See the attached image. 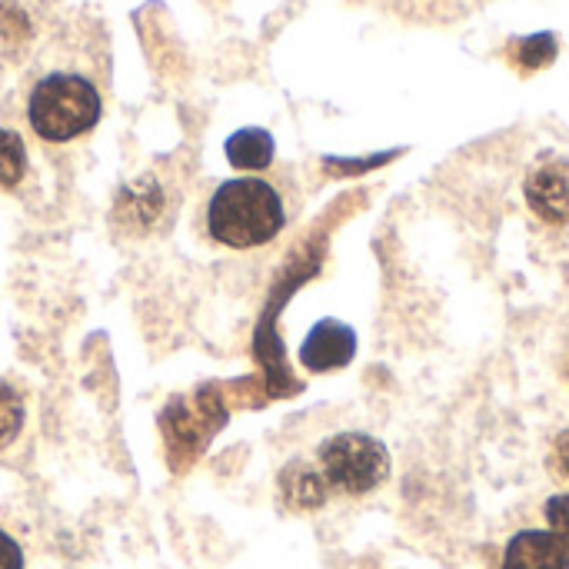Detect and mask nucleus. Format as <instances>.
I'll list each match as a JSON object with an SVG mask.
<instances>
[{
  "label": "nucleus",
  "mask_w": 569,
  "mask_h": 569,
  "mask_svg": "<svg viewBox=\"0 0 569 569\" xmlns=\"http://www.w3.org/2000/svg\"><path fill=\"white\" fill-rule=\"evenodd\" d=\"M100 83L77 67H50L27 90V123L47 143H70L100 123Z\"/></svg>",
  "instance_id": "obj_1"
},
{
  "label": "nucleus",
  "mask_w": 569,
  "mask_h": 569,
  "mask_svg": "<svg viewBox=\"0 0 569 569\" xmlns=\"http://www.w3.org/2000/svg\"><path fill=\"white\" fill-rule=\"evenodd\" d=\"M207 233L210 240L233 247V250H253L270 243L283 223L287 207L280 190L270 180L260 177H237L223 180L213 197L207 200Z\"/></svg>",
  "instance_id": "obj_2"
},
{
  "label": "nucleus",
  "mask_w": 569,
  "mask_h": 569,
  "mask_svg": "<svg viewBox=\"0 0 569 569\" xmlns=\"http://www.w3.org/2000/svg\"><path fill=\"white\" fill-rule=\"evenodd\" d=\"M327 497H367L390 477V453L370 433H337L320 443L313 463Z\"/></svg>",
  "instance_id": "obj_3"
},
{
  "label": "nucleus",
  "mask_w": 569,
  "mask_h": 569,
  "mask_svg": "<svg viewBox=\"0 0 569 569\" xmlns=\"http://www.w3.org/2000/svg\"><path fill=\"white\" fill-rule=\"evenodd\" d=\"M523 197L533 210V217L547 227H567L569 223V163L567 160H547L530 170L523 183Z\"/></svg>",
  "instance_id": "obj_4"
},
{
  "label": "nucleus",
  "mask_w": 569,
  "mask_h": 569,
  "mask_svg": "<svg viewBox=\"0 0 569 569\" xmlns=\"http://www.w3.org/2000/svg\"><path fill=\"white\" fill-rule=\"evenodd\" d=\"M353 353H357V333L340 320H320L300 347V363L310 373H327L347 367Z\"/></svg>",
  "instance_id": "obj_5"
},
{
  "label": "nucleus",
  "mask_w": 569,
  "mask_h": 569,
  "mask_svg": "<svg viewBox=\"0 0 569 569\" xmlns=\"http://www.w3.org/2000/svg\"><path fill=\"white\" fill-rule=\"evenodd\" d=\"M370 3L413 27H450L473 17L493 0H370Z\"/></svg>",
  "instance_id": "obj_6"
},
{
  "label": "nucleus",
  "mask_w": 569,
  "mask_h": 569,
  "mask_svg": "<svg viewBox=\"0 0 569 569\" xmlns=\"http://www.w3.org/2000/svg\"><path fill=\"white\" fill-rule=\"evenodd\" d=\"M500 569H569V553L550 530H520L507 543Z\"/></svg>",
  "instance_id": "obj_7"
},
{
  "label": "nucleus",
  "mask_w": 569,
  "mask_h": 569,
  "mask_svg": "<svg viewBox=\"0 0 569 569\" xmlns=\"http://www.w3.org/2000/svg\"><path fill=\"white\" fill-rule=\"evenodd\" d=\"M227 160L237 170H267L273 163V137L260 127L237 130L227 140Z\"/></svg>",
  "instance_id": "obj_8"
},
{
  "label": "nucleus",
  "mask_w": 569,
  "mask_h": 569,
  "mask_svg": "<svg viewBox=\"0 0 569 569\" xmlns=\"http://www.w3.org/2000/svg\"><path fill=\"white\" fill-rule=\"evenodd\" d=\"M27 177V147L23 137L0 127V190H13Z\"/></svg>",
  "instance_id": "obj_9"
},
{
  "label": "nucleus",
  "mask_w": 569,
  "mask_h": 569,
  "mask_svg": "<svg viewBox=\"0 0 569 569\" xmlns=\"http://www.w3.org/2000/svg\"><path fill=\"white\" fill-rule=\"evenodd\" d=\"M23 430V400L20 393L0 380V453L20 437Z\"/></svg>",
  "instance_id": "obj_10"
},
{
  "label": "nucleus",
  "mask_w": 569,
  "mask_h": 569,
  "mask_svg": "<svg viewBox=\"0 0 569 569\" xmlns=\"http://www.w3.org/2000/svg\"><path fill=\"white\" fill-rule=\"evenodd\" d=\"M513 53H517V67H523V70H540V67H547V63L557 57V37H553V33L527 37V40L513 43Z\"/></svg>",
  "instance_id": "obj_11"
},
{
  "label": "nucleus",
  "mask_w": 569,
  "mask_h": 569,
  "mask_svg": "<svg viewBox=\"0 0 569 569\" xmlns=\"http://www.w3.org/2000/svg\"><path fill=\"white\" fill-rule=\"evenodd\" d=\"M543 517H547V523H550V533L567 547L569 553V493L550 497L547 507H543Z\"/></svg>",
  "instance_id": "obj_12"
},
{
  "label": "nucleus",
  "mask_w": 569,
  "mask_h": 569,
  "mask_svg": "<svg viewBox=\"0 0 569 569\" xmlns=\"http://www.w3.org/2000/svg\"><path fill=\"white\" fill-rule=\"evenodd\" d=\"M550 467L560 480L569 483V430H563L557 440H553V453H550Z\"/></svg>",
  "instance_id": "obj_13"
},
{
  "label": "nucleus",
  "mask_w": 569,
  "mask_h": 569,
  "mask_svg": "<svg viewBox=\"0 0 569 569\" xmlns=\"http://www.w3.org/2000/svg\"><path fill=\"white\" fill-rule=\"evenodd\" d=\"M0 569H23V550L7 530H0Z\"/></svg>",
  "instance_id": "obj_14"
},
{
  "label": "nucleus",
  "mask_w": 569,
  "mask_h": 569,
  "mask_svg": "<svg viewBox=\"0 0 569 569\" xmlns=\"http://www.w3.org/2000/svg\"><path fill=\"white\" fill-rule=\"evenodd\" d=\"M560 373L567 377V383H569V337H567V343H563V350H560Z\"/></svg>",
  "instance_id": "obj_15"
}]
</instances>
